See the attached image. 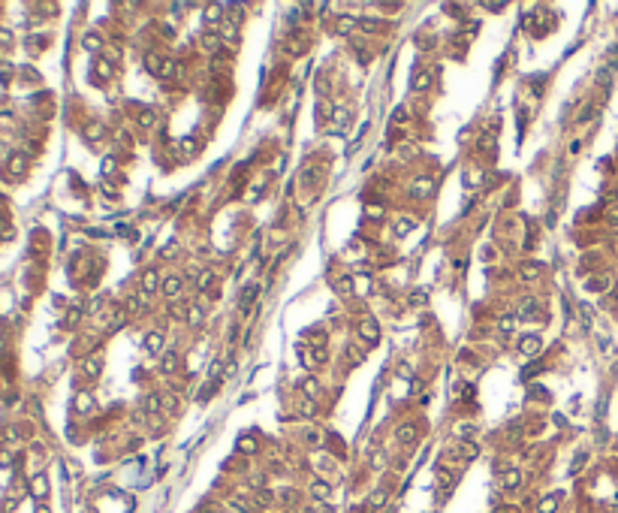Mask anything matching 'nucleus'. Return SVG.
Instances as JSON below:
<instances>
[{"mask_svg":"<svg viewBox=\"0 0 618 513\" xmlns=\"http://www.w3.org/2000/svg\"><path fill=\"white\" fill-rule=\"evenodd\" d=\"M145 66H148V72H154L157 79H172V72H175V63L166 60V57H160V54H148V57H145Z\"/></svg>","mask_w":618,"mask_h":513,"instance_id":"f257e3e1","label":"nucleus"},{"mask_svg":"<svg viewBox=\"0 0 618 513\" xmlns=\"http://www.w3.org/2000/svg\"><path fill=\"white\" fill-rule=\"evenodd\" d=\"M359 332H362V338H365L368 344H377V341H380V332H377V323H374L371 317H365V320H362V326H359Z\"/></svg>","mask_w":618,"mask_h":513,"instance_id":"f03ea898","label":"nucleus"},{"mask_svg":"<svg viewBox=\"0 0 618 513\" xmlns=\"http://www.w3.org/2000/svg\"><path fill=\"white\" fill-rule=\"evenodd\" d=\"M356 27H359V18H353V15H338V21H335L338 33H353Z\"/></svg>","mask_w":618,"mask_h":513,"instance_id":"7ed1b4c3","label":"nucleus"},{"mask_svg":"<svg viewBox=\"0 0 618 513\" xmlns=\"http://www.w3.org/2000/svg\"><path fill=\"white\" fill-rule=\"evenodd\" d=\"M257 293H260V284H248V287L242 290V296H239V305L248 311V308H251V302L257 299Z\"/></svg>","mask_w":618,"mask_h":513,"instance_id":"20e7f679","label":"nucleus"},{"mask_svg":"<svg viewBox=\"0 0 618 513\" xmlns=\"http://www.w3.org/2000/svg\"><path fill=\"white\" fill-rule=\"evenodd\" d=\"M519 317H522V320H540V308H537V302H534V299L522 302V308H519Z\"/></svg>","mask_w":618,"mask_h":513,"instance_id":"39448f33","label":"nucleus"},{"mask_svg":"<svg viewBox=\"0 0 618 513\" xmlns=\"http://www.w3.org/2000/svg\"><path fill=\"white\" fill-rule=\"evenodd\" d=\"M519 347H522L525 356H537V350H540V338H537V335H525V338L519 341Z\"/></svg>","mask_w":618,"mask_h":513,"instance_id":"423d86ee","label":"nucleus"},{"mask_svg":"<svg viewBox=\"0 0 618 513\" xmlns=\"http://www.w3.org/2000/svg\"><path fill=\"white\" fill-rule=\"evenodd\" d=\"M30 492H33V498H45V495H48V480H45V474H36V477H33Z\"/></svg>","mask_w":618,"mask_h":513,"instance_id":"0eeeda50","label":"nucleus"},{"mask_svg":"<svg viewBox=\"0 0 618 513\" xmlns=\"http://www.w3.org/2000/svg\"><path fill=\"white\" fill-rule=\"evenodd\" d=\"M311 495H314L317 501H326V498L332 495V486H329L326 480H314V483H311Z\"/></svg>","mask_w":618,"mask_h":513,"instance_id":"6e6552de","label":"nucleus"},{"mask_svg":"<svg viewBox=\"0 0 618 513\" xmlns=\"http://www.w3.org/2000/svg\"><path fill=\"white\" fill-rule=\"evenodd\" d=\"M160 372L163 375H175L178 372V356L175 353H163L160 356Z\"/></svg>","mask_w":618,"mask_h":513,"instance_id":"1a4fd4ad","label":"nucleus"},{"mask_svg":"<svg viewBox=\"0 0 618 513\" xmlns=\"http://www.w3.org/2000/svg\"><path fill=\"white\" fill-rule=\"evenodd\" d=\"M431 187H434V184H431L428 178H419V181L410 187V196H419V199H422V196H428V193H431Z\"/></svg>","mask_w":618,"mask_h":513,"instance_id":"9d476101","label":"nucleus"},{"mask_svg":"<svg viewBox=\"0 0 618 513\" xmlns=\"http://www.w3.org/2000/svg\"><path fill=\"white\" fill-rule=\"evenodd\" d=\"M24 169H27V157H24V154H15V157L9 160V172H12V175H24Z\"/></svg>","mask_w":618,"mask_h":513,"instance_id":"9b49d317","label":"nucleus"},{"mask_svg":"<svg viewBox=\"0 0 618 513\" xmlns=\"http://www.w3.org/2000/svg\"><path fill=\"white\" fill-rule=\"evenodd\" d=\"M236 36H239L236 24H233V21H223V24H220V39H226V42H239Z\"/></svg>","mask_w":618,"mask_h":513,"instance_id":"f8f14e48","label":"nucleus"},{"mask_svg":"<svg viewBox=\"0 0 618 513\" xmlns=\"http://www.w3.org/2000/svg\"><path fill=\"white\" fill-rule=\"evenodd\" d=\"M157 281H160V278H157V272H154V269H148V272H145V278H142V290H145V293H154V290H157Z\"/></svg>","mask_w":618,"mask_h":513,"instance_id":"ddd939ff","label":"nucleus"},{"mask_svg":"<svg viewBox=\"0 0 618 513\" xmlns=\"http://www.w3.org/2000/svg\"><path fill=\"white\" fill-rule=\"evenodd\" d=\"M458 450H461V459H465V462L477 459V453H480V447H477L474 441H461V447H458Z\"/></svg>","mask_w":618,"mask_h":513,"instance_id":"4468645a","label":"nucleus"},{"mask_svg":"<svg viewBox=\"0 0 618 513\" xmlns=\"http://www.w3.org/2000/svg\"><path fill=\"white\" fill-rule=\"evenodd\" d=\"M519 483H522V474H519L516 468H510V471L504 474V489H516Z\"/></svg>","mask_w":618,"mask_h":513,"instance_id":"2eb2a0df","label":"nucleus"},{"mask_svg":"<svg viewBox=\"0 0 618 513\" xmlns=\"http://www.w3.org/2000/svg\"><path fill=\"white\" fill-rule=\"evenodd\" d=\"M540 513H555L558 510V495H546L543 501H540V507H537Z\"/></svg>","mask_w":618,"mask_h":513,"instance_id":"dca6fc26","label":"nucleus"},{"mask_svg":"<svg viewBox=\"0 0 618 513\" xmlns=\"http://www.w3.org/2000/svg\"><path fill=\"white\" fill-rule=\"evenodd\" d=\"M359 27L368 30V33H377V30H383V21H377V18H359Z\"/></svg>","mask_w":618,"mask_h":513,"instance_id":"f3484780","label":"nucleus"},{"mask_svg":"<svg viewBox=\"0 0 618 513\" xmlns=\"http://www.w3.org/2000/svg\"><path fill=\"white\" fill-rule=\"evenodd\" d=\"M428 85H431V72H425V69H422V72H416V76H413V88H416V91H425Z\"/></svg>","mask_w":618,"mask_h":513,"instance_id":"a211bd4d","label":"nucleus"},{"mask_svg":"<svg viewBox=\"0 0 618 513\" xmlns=\"http://www.w3.org/2000/svg\"><path fill=\"white\" fill-rule=\"evenodd\" d=\"M160 344H163V335H160V332H151V335L145 338V347H148L151 353H160Z\"/></svg>","mask_w":618,"mask_h":513,"instance_id":"6ab92c4d","label":"nucleus"},{"mask_svg":"<svg viewBox=\"0 0 618 513\" xmlns=\"http://www.w3.org/2000/svg\"><path fill=\"white\" fill-rule=\"evenodd\" d=\"M543 369H546V362H543V359H537V362H531V365H525V372H522V378L528 381V378H534V375H540Z\"/></svg>","mask_w":618,"mask_h":513,"instance_id":"aec40b11","label":"nucleus"},{"mask_svg":"<svg viewBox=\"0 0 618 513\" xmlns=\"http://www.w3.org/2000/svg\"><path fill=\"white\" fill-rule=\"evenodd\" d=\"M398 441H401V444L416 441V429H413V426H401V429H398Z\"/></svg>","mask_w":618,"mask_h":513,"instance_id":"412c9836","label":"nucleus"},{"mask_svg":"<svg viewBox=\"0 0 618 513\" xmlns=\"http://www.w3.org/2000/svg\"><path fill=\"white\" fill-rule=\"evenodd\" d=\"M178 290H181V278L178 275L166 278V296H178Z\"/></svg>","mask_w":618,"mask_h":513,"instance_id":"4be33fe9","label":"nucleus"},{"mask_svg":"<svg viewBox=\"0 0 618 513\" xmlns=\"http://www.w3.org/2000/svg\"><path fill=\"white\" fill-rule=\"evenodd\" d=\"M543 272V266L540 263H528V266H522V278H537Z\"/></svg>","mask_w":618,"mask_h":513,"instance_id":"5701e85b","label":"nucleus"},{"mask_svg":"<svg viewBox=\"0 0 618 513\" xmlns=\"http://www.w3.org/2000/svg\"><path fill=\"white\" fill-rule=\"evenodd\" d=\"M100 369H103V362H100V359H88V362H85V375H88V378H97V375H100Z\"/></svg>","mask_w":618,"mask_h":513,"instance_id":"b1692460","label":"nucleus"},{"mask_svg":"<svg viewBox=\"0 0 618 513\" xmlns=\"http://www.w3.org/2000/svg\"><path fill=\"white\" fill-rule=\"evenodd\" d=\"M452 393H458L465 402H474V387H468V384H458V387H452Z\"/></svg>","mask_w":618,"mask_h":513,"instance_id":"393cba45","label":"nucleus"},{"mask_svg":"<svg viewBox=\"0 0 618 513\" xmlns=\"http://www.w3.org/2000/svg\"><path fill=\"white\" fill-rule=\"evenodd\" d=\"M239 450H242V453H254V450H257V441H254L251 435H245V438H239Z\"/></svg>","mask_w":618,"mask_h":513,"instance_id":"a878e982","label":"nucleus"},{"mask_svg":"<svg viewBox=\"0 0 618 513\" xmlns=\"http://www.w3.org/2000/svg\"><path fill=\"white\" fill-rule=\"evenodd\" d=\"M205 21H208V24H220V21H223V18H220V6H211V9L205 12Z\"/></svg>","mask_w":618,"mask_h":513,"instance_id":"bb28decb","label":"nucleus"},{"mask_svg":"<svg viewBox=\"0 0 618 513\" xmlns=\"http://www.w3.org/2000/svg\"><path fill=\"white\" fill-rule=\"evenodd\" d=\"M97 72H100V79H112V63L109 60H97Z\"/></svg>","mask_w":618,"mask_h":513,"instance_id":"cd10ccee","label":"nucleus"},{"mask_svg":"<svg viewBox=\"0 0 618 513\" xmlns=\"http://www.w3.org/2000/svg\"><path fill=\"white\" fill-rule=\"evenodd\" d=\"M425 299H428L425 290H413V293H410V305H425Z\"/></svg>","mask_w":618,"mask_h":513,"instance_id":"c85d7f7f","label":"nucleus"},{"mask_svg":"<svg viewBox=\"0 0 618 513\" xmlns=\"http://www.w3.org/2000/svg\"><path fill=\"white\" fill-rule=\"evenodd\" d=\"M588 290H609V278H594L588 284Z\"/></svg>","mask_w":618,"mask_h":513,"instance_id":"c756f323","label":"nucleus"},{"mask_svg":"<svg viewBox=\"0 0 618 513\" xmlns=\"http://www.w3.org/2000/svg\"><path fill=\"white\" fill-rule=\"evenodd\" d=\"M413 227H416L413 221H398V227H395V230H398V236H407V233H410Z\"/></svg>","mask_w":618,"mask_h":513,"instance_id":"7c9ffc66","label":"nucleus"},{"mask_svg":"<svg viewBox=\"0 0 618 513\" xmlns=\"http://www.w3.org/2000/svg\"><path fill=\"white\" fill-rule=\"evenodd\" d=\"M75 408H79V411H88V408H91V396H88V393H82V396L75 399Z\"/></svg>","mask_w":618,"mask_h":513,"instance_id":"2f4dec72","label":"nucleus"},{"mask_svg":"<svg viewBox=\"0 0 618 513\" xmlns=\"http://www.w3.org/2000/svg\"><path fill=\"white\" fill-rule=\"evenodd\" d=\"M85 48H100V36H97V33H88V36H85Z\"/></svg>","mask_w":618,"mask_h":513,"instance_id":"473e14b6","label":"nucleus"},{"mask_svg":"<svg viewBox=\"0 0 618 513\" xmlns=\"http://www.w3.org/2000/svg\"><path fill=\"white\" fill-rule=\"evenodd\" d=\"M585 459H588V453H579V456H576V459H573V465H570V471H573V474H576V471H579V468H582V465H585Z\"/></svg>","mask_w":618,"mask_h":513,"instance_id":"72a5a7b5","label":"nucleus"},{"mask_svg":"<svg viewBox=\"0 0 618 513\" xmlns=\"http://www.w3.org/2000/svg\"><path fill=\"white\" fill-rule=\"evenodd\" d=\"M211 281H214V275H211V272H205V275L199 278V287H202V290H211Z\"/></svg>","mask_w":618,"mask_h":513,"instance_id":"f704fd0d","label":"nucleus"},{"mask_svg":"<svg viewBox=\"0 0 618 513\" xmlns=\"http://www.w3.org/2000/svg\"><path fill=\"white\" fill-rule=\"evenodd\" d=\"M145 408H148L151 414H154V411H160V396H148V405H145Z\"/></svg>","mask_w":618,"mask_h":513,"instance_id":"c9c22d12","label":"nucleus"},{"mask_svg":"<svg viewBox=\"0 0 618 513\" xmlns=\"http://www.w3.org/2000/svg\"><path fill=\"white\" fill-rule=\"evenodd\" d=\"M139 121H142V124L148 127V124L154 121V115H151V109H142V112H139Z\"/></svg>","mask_w":618,"mask_h":513,"instance_id":"e433bc0d","label":"nucleus"},{"mask_svg":"<svg viewBox=\"0 0 618 513\" xmlns=\"http://www.w3.org/2000/svg\"><path fill=\"white\" fill-rule=\"evenodd\" d=\"M383 501H386V492H374L371 495V507H380Z\"/></svg>","mask_w":618,"mask_h":513,"instance_id":"4c0bfd02","label":"nucleus"},{"mask_svg":"<svg viewBox=\"0 0 618 513\" xmlns=\"http://www.w3.org/2000/svg\"><path fill=\"white\" fill-rule=\"evenodd\" d=\"M392 121H395V124H404V121H407V112H404V109H395Z\"/></svg>","mask_w":618,"mask_h":513,"instance_id":"58836bf2","label":"nucleus"},{"mask_svg":"<svg viewBox=\"0 0 618 513\" xmlns=\"http://www.w3.org/2000/svg\"><path fill=\"white\" fill-rule=\"evenodd\" d=\"M257 501H260V504H269V501H272V492L260 489V492H257Z\"/></svg>","mask_w":618,"mask_h":513,"instance_id":"ea45409f","label":"nucleus"},{"mask_svg":"<svg viewBox=\"0 0 618 513\" xmlns=\"http://www.w3.org/2000/svg\"><path fill=\"white\" fill-rule=\"evenodd\" d=\"M9 462H12V453H6V447H0V465L6 468Z\"/></svg>","mask_w":618,"mask_h":513,"instance_id":"a19ab883","label":"nucleus"},{"mask_svg":"<svg viewBox=\"0 0 618 513\" xmlns=\"http://www.w3.org/2000/svg\"><path fill=\"white\" fill-rule=\"evenodd\" d=\"M314 513H335V510H332L326 501H317V504H314Z\"/></svg>","mask_w":618,"mask_h":513,"instance_id":"79ce46f5","label":"nucleus"},{"mask_svg":"<svg viewBox=\"0 0 618 513\" xmlns=\"http://www.w3.org/2000/svg\"><path fill=\"white\" fill-rule=\"evenodd\" d=\"M338 293H350V278H341V281H338Z\"/></svg>","mask_w":618,"mask_h":513,"instance_id":"37998d69","label":"nucleus"},{"mask_svg":"<svg viewBox=\"0 0 618 513\" xmlns=\"http://www.w3.org/2000/svg\"><path fill=\"white\" fill-rule=\"evenodd\" d=\"M380 214H383V211H380V205H368V217H374V221H377Z\"/></svg>","mask_w":618,"mask_h":513,"instance_id":"c03bdc74","label":"nucleus"},{"mask_svg":"<svg viewBox=\"0 0 618 513\" xmlns=\"http://www.w3.org/2000/svg\"><path fill=\"white\" fill-rule=\"evenodd\" d=\"M498 326H501V332H510V326H513V317H504V320H501Z\"/></svg>","mask_w":618,"mask_h":513,"instance_id":"a18cd8bd","label":"nucleus"},{"mask_svg":"<svg viewBox=\"0 0 618 513\" xmlns=\"http://www.w3.org/2000/svg\"><path fill=\"white\" fill-rule=\"evenodd\" d=\"M606 217H609V224H618V205H612V208L606 211Z\"/></svg>","mask_w":618,"mask_h":513,"instance_id":"49530a36","label":"nucleus"},{"mask_svg":"<svg viewBox=\"0 0 618 513\" xmlns=\"http://www.w3.org/2000/svg\"><path fill=\"white\" fill-rule=\"evenodd\" d=\"M486 9H492V12H501V9H504V3H486Z\"/></svg>","mask_w":618,"mask_h":513,"instance_id":"de8ad7c7","label":"nucleus"},{"mask_svg":"<svg viewBox=\"0 0 618 513\" xmlns=\"http://www.w3.org/2000/svg\"><path fill=\"white\" fill-rule=\"evenodd\" d=\"M36 513H48V507H42V504H39V507H36Z\"/></svg>","mask_w":618,"mask_h":513,"instance_id":"09e8293b","label":"nucleus"},{"mask_svg":"<svg viewBox=\"0 0 618 513\" xmlns=\"http://www.w3.org/2000/svg\"><path fill=\"white\" fill-rule=\"evenodd\" d=\"M0 513H6V510H0Z\"/></svg>","mask_w":618,"mask_h":513,"instance_id":"8fccbe9b","label":"nucleus"}]
</instances>
